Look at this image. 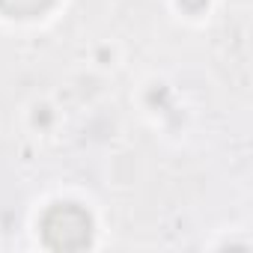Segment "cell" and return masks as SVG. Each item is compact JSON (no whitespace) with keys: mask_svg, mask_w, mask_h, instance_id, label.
I'll use <instances>...</instances> for the list:
<instances>
[{"mask_svg":"<svg viewBox=\"0 0 253 253\" xmlns=\"http://www.w3.org/2000/svg\"><path fill=\"white\" fill-rule=\"evenodd\" d=\"M42 241L51 250H84L92 241V217L78 203H57L42 214Z\"/></svg>","mask_w":253,"mask_h":253,"instance_id":"6da1fadb","label":"cell"},{"mask_svg":"<svg viewBox=\"0 0 253 253\" xmlns=\"http://www.w3.org/2000/svg\"><path fill=\"white\" fill-rule=\"evenodd\" d=\"M54 0H0V9L12 18H36L42 15Z\"/></svg>","mask_w":253,"mask_h":253,"instance_id":"7a4b0ae2","label":"cell"},{"mask_svg":"<svg viewBox=\"0 0 253 253\" xmlns=\"http://www.w3.org/2000/svg\"><path fill=\"white\" fill-rule=\"evenodd\" d=\"M179 3H182V9H185V12H203L209 0H179Z\"/></svg>","mask_w":253,"mask_h":253,"instance_id":"3957f363","label":"cell"}]
</instances>
